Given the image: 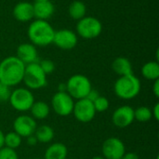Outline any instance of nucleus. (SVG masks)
Here are the masks:
<instances>
[{"instance_id": "1", "label": "nucleus", "mask_w": 159, "mask_h": 159, "mask_svg": "<svg viewBox=\"0 0 159 159\" xmlns=\"http://www.w3.org/2000/svg\"><path fill=\"white\" fill-rule=\"evenodd\" d=\"M25 64L16 56H9L0 61V82L15 87L22 82Z\"/></svg>"}, {"instance_id": "2", "label": "nucleus", "mask_w": 159, "mask_h": 159, "mask_svg": "<svg viewBox=\"0 0 159 159\" xmlns=\"http://www.w3.org/2000/svg\"><path fill=\"white\" fill-rule=\"evenodd\" d=\"M55 29L48 20H34L28 26L27 35L35 47H47L53 42Z\"/></svg>"}, {"instance_id": "3", "label": "nucleus", "mask_w": 159, "mask_h": 159, "mask_svg": "<svg viewBox=\"0 0 159 159\" xmlns=\"http://www.w3.org/2000/svg\"><path fill=\"white\" fill-rule=\"evenodd\" d=\"M141 89V81L134 74L119 76L114 85L115 94L122 100L134 99L139 95Z\"/></svg>"}, {"instance_id": "4", "label": "nucleus", "mask_w": 159, "mask_h": 159, "mask_svg": "<svg viewBox=\"0 0 159 159\" xmlns=\"http://www.w3.org/2000/svg\"><path fill=\"white\" fill-rule=\"evenodd\" d=\"M66 84V92L74 99V100H81L85 99L90 89H92V85L90 80L84 75L76 74L72 75Z\"/></svg>"}, {"instance_id": "5", "label": "nucleus", "mask_w": 159, "mask_h": 159, "mask_svg": "<svg viewBox=\"0 0 159 159\" xmlns=\"http://www.w3.org/2000/svg\"><path fill=\"white\" fill-rule=\"evenodd\" d=\"M22 82L29 89H39L47 85V75L41 69L38 61L25 65Z\"/></svg>"}, {"instance_id": "6", "label": "nucleus", "mask_w": 159, "mask_h": 159, "mask_svg": "<svg viewBox=\"0 0 159 159\" xmlns=\"http://www.w3.org/2000/svg\"><path fill=\"white\" fill-rule=\"evenodd\" d=\"M76 34L84 39H94L102 32L101 20L92 16H85L76 23Z\"/></svg>"}, {"instance_id": "7", "label": "nucleus", "mask_w": 159, "mask_h": 159, "mask_svg": "<svg viewBox=\"0 0 159 159\" xmlns=\"http://www.w3.org/2000/svg\"><path fill=\"white\" fill-rule=\"evenodd\" d=\"M8 102L14 110L18 112H27L30 111L35 101L31 89L27 88H18L11 91Z\"/></svg>"}, {"instance_id": "8", "label": "nucleus", "mask_w": 159, "mask_h": 159, "mask_svg": "<svg viewBox=\"0 0 159 159\" xmlns=\"http://www.w3.org/2000/svg\"><path fill=\"white\" fill-rule=\"evenodd\" d=\"M75 100L67 93L57 91L51 99V108L60 116H68L72 115Z\"/></svg>"}, {"instance_id": "9", "label": "nucleus", "mask_w": 159, "mask_h": 159, "mask_svg": "<svg viewBox=\"0 0 159 159\" xmlns=\"http://www.w3.org/2000/svg\"><path fill=\"white\" fill-rule=\"evenodd\" d=\"M96 113L93 102L85 98L75 102L72 114L77 121L81 123H89L94 119Z\"/></svg>"}, {"instance_id": "10", "label": "nucleus", "mask_w": 159, "mask_h": 159, "mask_svg": "<svg viewBox=\"0 0 159 159\" xmlns=\"http://www.w3.org/2000/svg\"><path fill=\"white\" fill-rule=\"evenodd\" d=\"M77 42L78 36L76 33L70 29L64 28L55 31L52 44L62 50H70L75 48Z\"/></svg>"}, {"instance_id": "11", "label": "nucleus", "mask_w": 159, "mask_h": 159, "mask_svg": "<svg viewBox=\"0 0 159 159\" xmlns=\"http://www.w3.org/2000/svg\"><path fill=\"white\" fill-rule=\"evenodd\" d=\"M102 152L105 159H121L126 153V147L120 139L110 137L103 142Z\"/></svg>"}, {"instance_id": "12", "label": "nucleus", "mask_w": 159, "mask_h": 159, "mask_svg": "<svg viewBox=\"0 0 159 159\" xmlns=\"http://www.w3.org/2000/svg\"><path fill=\"white\" fill-rule=\"evenodd\" d=\"M37 125L35 119L27 115L19 116L13 122V131L19 134L21 138H27L34 134Z\"/></svg>"}, {"instance_id": "13", "label": "nucleus", "mask_w": 159, "mask_h": 159, "mask_svg": "<svg viewBox=\"0 0 159 159\" xmlns=\"http://www.w3.org/2000/svg\"><path fill=\"white\" fill-rule=\"evenodd\" d=\"M134 120V109L129 105L119 106L115 110L112 116L113 124L120 129L129 127Z\"/></svg>"}, {"instance_id": "14", "label": "nucleus", "mask_w": 159, "mask_h": 159, "mask_svg": "<svg viewBox=\"0 0 159 159\" xmlns=\"http://www.w3.org/2000/svg\"><path fill=\"white\" fill-rule=\"evenodd\" d=\"M16 57L20 60L25 65L37 62L38 53L36 47L32 43H22L17 48Z\"/></svg>"}, {"instance_id": "15", "label": "nucleus", "mask_w": 159, "mask_h": 159, "mask_svg": "<svg viewBox=\"0 0 159 159\" xmlns=\"http://www.w3.org/2000/svg\"><path fill=\"white\" fill-rule=\"evenodd\" d=\"M33 5L34 17L35 20H48L53 16L55 12V6L50 0L35 1Z\"/></svg>"}, {"instance_id": "16", "label": "nucleus", "mask_w": 159, "mask_h": 159, "mask_svg": "<svg viewBox=\"0 0 159 159\" xmlns=\"http://www.w3.org/2000/svg\"><path fill=\"white\" fill-rule=\"evenodd\" d=\"M14 18L20 22L31 21L34 17V5L27 1L19 2L13 7Z\"/></svg>"}, {"instance_id": "17", "label": "nucleus", "mask_w": 159, "mask_h": 159, "mask_svg": "<svg viewBox=\"0 0 159 159\" xmlns=\"http://www.w3.org/2000/svg\"><path fill=\"white\" fill-rule=\"evenodd\" d=\"M113 71L119 76L128 75L133 74L132 64L130 61L126 57H117L112 62Z\"/></svg>"}, {"instance_id": "18", "label": "nucleus", "mask_w": 159, "mask_h": 159, "mask_svg": "<svg viewBox=\"0 0 159 159\" xmlns=\"http://www.w3.org/2000/svg\"><path fill=\"white\" fill-rule=\"evenodd\" d=\"M68 150L65 144L61 143H55L50 144L45 151L44 159H66Z\"/></svg>"}, {"instance_id": "19", "label": "nucleus", "mask_w": 159, "mask_h": 159, "mask_svg": "<svg viewBox=\"0 0 159 159\" xmlns=\"http://www.w3.org/2000/svg\"><path fill=\"white\" fill-rule=\"evenodd\" d=\"M30 112L31 116L34 119L43 120L48 116L50 113V106L43 101L34 102L30 109Z\"/></svg>"}, {"instance_id": "20", "label": "nucleus", "mask_w": 159, "mask_h": 159, "mask_svg": "<svg viewBox=\"0 0 159 159\" xmlns=\"http://www.w3.org/2000/svg\"><path fill=\"white\" fill-rule=\"evenodd\" d=\"M142 75L151 81L159 79V63L157 61H151L144 63L141 70Z\"/></svg>"}, {"instance_id": "21", "label": "nucleus", "mask_w": 159, "mask_h": 159, "mask_svg": "<svg viewBox=\"0 0 159 159\" xmlns=\"http://www.w3.org/2000/svg\"><path fill=\"white\" fill-rule=\"evenodd\" d=\"M38 143H48L54 138V129L48 125H41L36 128L34 134Z\"/></svg>"}, {"instance_id": "22", "label": "nucleus", "mask_w": 159, "mask_h": 159, "mask_svg": "<svg viewBox=\"0 0 159 159\" xmlns=\"http://www.w3.org/2000/svg\"><path fill=\"white\" fill-rule=\"evenodd\" d=\"M87 13V7L84 2L80 0H75L72 2L68 7V14L69 16L75 20H79L82 18L86 16Z\"/></svg>"}, {"instance_id": "23", "label": "nucleus", "mask_w": 159, "mask_h": 159, "mask_svg": "<svg viewBox=\"0 0 159 159\" xmlns=\"http://www.w3.org/2000/svg\"><path fill=\"white\" fill-rule=\"evenodd\" d=\"M21 141H22V138L19 134H17L15 131H11V132L5 134L4 145L6 147L16 150L17 148H19L20 146Z\"/></svg>"}, {"instance_id": "24", "label": "nucleus", "mask_w": 159, "mask_h": 159, "mask_svg": "<svg viewBox=\"0 0 159 159\" xmlns=\"http://www.w3.org/2000/svg\"><path fill=\"white\" fill-rule=\"evenodd\" d=\"M152 117V110L146 106H140L134 110V118L141 123L148 122Z\"/></svg>"}, {"instance_id": "25", "label": "nucleus", "mask_w": 159, "mask_h": 159, "mask_svg": "<svg viewBox=\"0 0 159 159\" xmlns=\"http://www.w3.org/2000/svg\"><path fill=\"white\" fill-rule=\"evenodd\" d=\"M93 104H94V108L96 110V112H99V113H102V112H105L108 108H109V101L106 97L104 96H99L94 102H93Z\"/></svg>"}, {"instance_id": "26", "label": "nucleus", "mask_w": 159, "mask_h": 159, "mask_svg": "<svg viewBox=\"0 0 159 159\" xmlns=\"http://www.w3.org/2000/svg\"><path fill=\"white\" fill-rule=\"evenodd\" d=\"M41 69L43 70V72L48 75H50L54 72L55 70V63L49 60V59H44V60H41L40 61H38Z\"/></svg>"}, {"instance_id": "27", "label": "nucleus", "mask_w": 159, "mask_h": 159, "mask_svg": "<svg viewBox=\"0 0 159 159\" xmlns=\"http://www.w3.org/2000/svg\"><path fill=\"white\" fill-rule=\"evenodd\" d=\"M0 159H19V156L16 150L4 146L0 149Z\"/></svg>"}, {"instance_id": "28", "label": "nucleus", "mask_w": 159, "mask_h": 159, "mask_svg": "<svg viewBox=\"0 0 159 159\" xmlns=\"http://www.w3.org/2000/svg\"><path fill=\"white\" fill-rule=\"evenodd\" d=\"M11 91L12 90L10 89V87L0 82V102H8Z\"/></svg>"}, {"instance_id": "29", "label": "nucleus", "mask_w": 159, "mask_h": 159, "mask_svg": "<svg viewBox=\"0 0 159 159\" xmlns=\"http://www.w3.org/2000/svg\"><path fill=\"white\" fill-rule=\"evenodd\" d=\"M100 96V93H99V91L98 90H96V89H90V91L89 92V94L87 95V97H86V99H88L89 101H90V102H94L98 97Z\"/></svg>"}, {"instance_id": "30", "label": "nucleus", "mask_w": 159, "mask_h": 159, "mask_svg": "<svg viewBox=\"0 0 159 159\" xmlns=\"http://www.w3.org/2000/svg\"><path fill=\"white\" fill-rule=\"evenodd\" d=\"M121 159H140V157L137 154L133 152H128V153L126 152Z\"/></svg>"}, {"instance_id": "31", "label": "nucleus", "mask_w": 159, "mask_h": 159, "mask_svg": "<svg viewBox=\"0 0 159 159\" xmlns=\"http://www.w3.org/2000/svg\"><path fill=\"white\" fill-rule=\"evenodd\" d=\"M152 116H153V117H155V119L157 120V121H158L159 120V103H156L155 104V106H154V108H153V110H152Z\"/></svg>"}, {"instance_id": "32", "label": "nucleus", "mask_w": 159, "mask_h": 159, "mask_svg": "<svg viewBox=\"0 0 159 159\" xmlns=\"http://www.w3.org/2000/svg\"><path fill=\"white\" fill-rule=\"evenodd\" d=\"M27 143L30 146H35L38 143V142H37V140H36V138H35V136L34 134L27 137Z\"/></svg>"}, {"instance_id": "33", "label": "nucleus", "mask_w": 159, "mask_h": 159, "mask_svg": "<svg viewBox=\"0 0 159 159\" xmlns=\"http://www.w3.org/2000/svg\"><path fill=\"white\" fill-rule=\"evenodd\" d=\"M153 92L155 94V96L157 98L159 97V79L154 81V85H153Z\"/></svg>"}, {"instance_id": "34", "label": "nucleus", "mask_w": 159, "mask_h": 159, "mask_svg": "<svg viewBox=\"0 0 159 159\" xmlns=\"http://www.w3.org/2000/svg\"><path fill=\"white\" fill-rule=\"evenodd\" d=\"M58 91H61V92H66V84H65V83H61V84H59Z\"/></svg>"}, {"instance_id": "35", "label": "nucleus", "mask_w": 159, "mask_h": 159, "mask_svg": "<svg viewBox=\"0 0 159 159\" xmlns=\"http://www.w3.org/2000/svg\"><path fill=\"white\" fill-rule=\"evenodd\" d=\"M4 139H5V133L0 129V149L4 147Z\"/></svg>"}, {"instance_id": "36", "label": "nucleus", "mask_w": 159, "mask_h": 159, "mask_svg": "<svg viewBox=\"0 0 159 159\" xmlns=\"http://www.w3.org/2000/svg\"><path fill=\"white\" fill-rule=\"evenodd\" d=\"M91 159H105L103 157H102V156H96V157H93Z\"/></svg>"}, {"instance_id": "37", "label": "nucleus", "mask_w": 159, "mask_h": 159, "mask_svg": "<svg viewBox=\"0 0 159 159\" xmlns=\"http://www.w3.org/2000/svg\"><path fill=\"white\" fill-rule=\"evenodd\" d=\"M34 1H44V0H34Z\"/></svg>"}, {"instance_id": "38", "label": "nucleus", "mask_w": 159, "mask_h": 159, "mask_svg": "<svg viewBox=\"0 0 159 159\" xmlns=\"http://www.w3.org/2000/svg\"><path fill=\"white\" fill-rule=\"evenodd\" d=\"M35 159H44V158H39V157H38V158H35Z\"/></svg>"}]
</instances>
